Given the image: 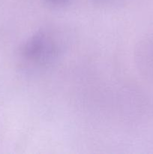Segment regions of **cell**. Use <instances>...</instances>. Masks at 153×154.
I'll return each instance as SVG.
<instances>
[{
    "instance_id": "cell-1",
    "label": "cell",
    "mask_w": 153,
    "mask_h": 154,
    "mask_svg": "<svg viewBox=\"0 0 153 154\" xmlns=\"http://www.w3.org/2000/svg\"><path fill=\"white\" fill-rule=\"evenodd\" d=\"M59 38L50 30L33 35L22 48V57L30 67L41 68L52 63L61 52Z\"/></svg>"
},
{
    "instance_id": "cell-2",
    "label": "cell",
    "mask_w": 153,
    "mask_h": 154,
    "mask_svg": "<svg viewBox=\"0 0 153 154\" xmlns=\"http://www.w3.org/2000/svg\"><path fill=\"white\" fill-rule=\"evenodd\" d=\"M50 2L54 3V4H60V3H63L66 1V0H47Z\"/></svg>"
}]
</instances>
